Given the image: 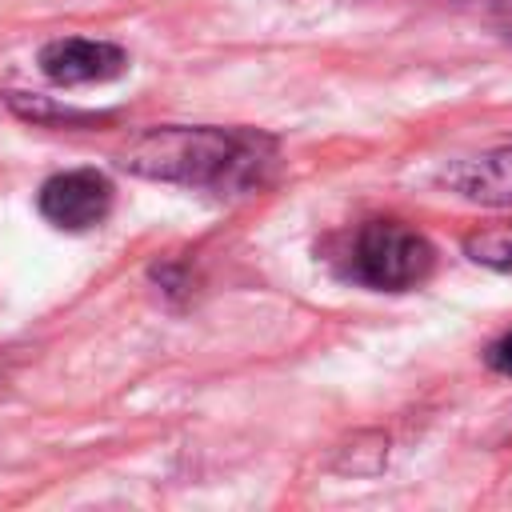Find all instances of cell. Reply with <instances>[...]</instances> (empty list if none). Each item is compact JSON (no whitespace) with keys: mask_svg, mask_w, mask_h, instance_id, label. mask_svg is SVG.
<instances>
[{"mask_svg":"<svg viewBox=\"0 0 512 512\" xmlns=\"http://www.w3.org/2000/svg\"><path fill=\"white\" fill-rule=\"evenodd\" d=\"M280 144L260 128L164 124L132 136L120 148V168L144 180L208 192L220 200L252 196L276 172Z\"/></svg>","mask_w":512,"mask_h":512,"instance_id":"obj_1","label":"cell"},{"mask_svg":"<svg viewBox=\"0 0 512 512\" xmlns=\"http://www.w3.org/2000/svg\"><path fill=\"white\" fill-rule=\"evenodd\" d=\"M328 264L344 284L368 292H412L432 276L436 248L420 228L384 216L336 236Z\"/></svg>","mask_w":512,"mask_h":512,"instance_id":"obj_2","label":"cell"},{"mask_svg":"<svg viewBox=\"0 0 512 512\" xmlns=\"http://www.w3.org/2000/svg\"><path fill=\"white\" fill-rule=\"evenodd\" d=\"M36 212L60 232H88L112 212V180L100 168H68L40 184Z\"/></svg>","mask_w":512,"mask_h":512,"instance_id":"obj_3","label":"cell"},{"mask_svg":"<svg viewBox=\"0 0 512 512\" xmlns=\"http://www.w3.org/2000/svg\"><path fill=\"white\" fill-rule=\"evenodd\" d=\"M40 72L60 84V88H76V84H104L116 80L128 68V52L112 40H88V36H60L48 40L36 52Z\"/></svg>","mask_w":512,"mask_h":512,"instance_id":"obj_4","label":"cell"},{"mask_svg":"<svg viewBox=\"0 0 512 512\" xmlns=\"http://www.w3.org/2000/svg\"><path fill=\"white\" fill-rule=\"evenodd\" d=\"M440 180L472 204L512 208V144H496L468 160H456L444 168Z\"/></svg>","mask_w":512,"mask_h":512,"instance_id":"obj_5","label":"cell"},{"mask_svg":"<svg viewBox=\"0 0 512 512\" xmlns=\"http://www.w3.org/2000/svg\"><path fill=\"white\" fill-rule=\"evenodd\" d=\"M464 256L492 272H512V220L480 224L464 236Z\"/></svg>","mask_w":512,"mask_h":512,"instance_id":"obj_6","label":"cell"},{"mask_svg":"<svg viewBox=\"0 0 512 512\" xmlns=\"http://www.w3.org/2000/svg\"><path fill=\"white\" fill-rule=\"evenodd\" d=\"M8 108L24 120H36V124H52V120H64V124H92L100 116H88V112H72V108H56L40 96H24V92H8Z\"/></svg>","mask_w":512,"mask_h":512,"instance_id":"obj_7","label":"cell"},{"mask_svg":"<svg viewBox=\"0 0 512 512\" xmlns=\"http://www.w3.org/2000/svg\"><path fill=\"white\" fill-rule=\"evenodd\" d=\"M484 364H488L496 376H512V328L500 332V336L484 348Z\"/></svg>","mask_w":512,"mask_h":512,"instance_id":"obj_8","label":"cell"}]
</instances>
